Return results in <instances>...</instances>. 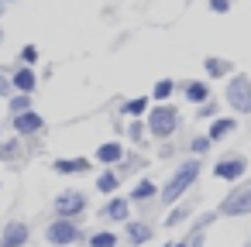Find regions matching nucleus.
<instances>
[{"label": "nucleus", "instance_id": "obj_1", "mask_svg": "<svg viewBox=\"0 0 251 247\" xmlns=\"http://www.w3.org/2000/svg\"><path fill=\"white\" fill-rule=\"evenodd\" d=\"M196 179H200V161H196V158H189L186 165H179V168L172 172V179H169V182H165V189L158 192V196H162V202H165V206L179 202V199L193 189V182H196Z\"/></svg>", "mask_w": 251, "mask_h": 247}, {"label": "nucleus", "instance_id": "obj_2", "mask_svg": "<svg viewBox=\"0 0 251 247\" xmlns=\"http://www.w3.org/2000/svg\"><path fill=\"white\" fill-rule=\"evenodd\" d=\"M251 213V182L248 185H234L227 196H224V202H220V216H248Z\"/></svg>", "mask_w": 251, "mask_h": 247}, {"label": "nucleus", "instance_id": "obj_3", "mask_svg": "<svg viewBox=\"0 0 251 247\" xmlns=\"http://www.w3.org/2000/svg\"><path fill=\"white\" fill-rule=\"evenodd\" d=\"M176 127H179V113H176V107L162 103L158 110H151V117H148V131H151V137H172Z\"/></svg>", "mask_w": 251, "mask_h": 247}, {"label": "nucleus", "instance_id": "obj_4", "mask_svg": "<svg viewBox=\"0 0 251 247\" xmlns=\"http://www.w3.org/2000/svg\"><path fill=\"white\" fill-rule=\"evenodd\" d=\"M83 237V230L73 223V220H52L49 226H45V240L52 244V247H69V244H76Z\"/></svg>", "mask_w": 251, "mask_h": 247}, {"label": "nucleus", "instance_id": "obj_5", "mask_svg": "<svg viewBox=\"0 0 251 247\" xmlns=\"http://www.w3.org/2000/svg\"><path fill=\"white\" fill-rule=\"evenodd\" d=\"M227 103L237 113H251V83H248V76H234L227 83Z\"/></svg>", "mask_w": 251, "mask_h": 247}, {"label": "nucleus", "instance_id": "obj_6", "mask_svg": "<svg viewBox=\"0 0 251 247\" xmlns=\"http://www.w3.org/2000/svg\"><path fill=\"white\" fill-rule=\"evenodd\" d=\"M83 209H86V196H83V192L66 189L62 196H55V216H59V220H76Z\"/></svg>", "mask_w": 251, "mask_h": 247}, {"label": "nucleus", "instance_id": "obj_7", "mask_svg": "<svg viewBox=\"0 0 251 247\" xmlns=\"http://www.w3.org/2000/svg\"><path fill=\"white\" fill-rule=\"evenodd\" d=\"M244 172H248V161H244L241 155H227V158H220V161L213 165V175L224 179V182H241Z\"/></svg>", "mask_w": 251, "mask_h": 247}, {"label": "nucleus", "instance_id": "obj_8", "mask_svg": "<svg viewBox=\"0 0 251 247\" xmlns=\"http://www.w3.org/2000/svg\"><path fill=\"white\" fill-rule=\"evenodd\" d=\"M31 237V226L25 220H11L4 230H0V247H25Z\"/></svg>", "mask_w": 251, "mask_h": 247}, {"label": "nucleus", "instance_id": "obj_9", "mask_svg": "<svg viewBox=\"0 0 251 247\" xmlns=\"http://www.w3.org/2000/svg\"><path fill=\"white\" fill-rule=\"evenodd\" d=\"M100 216L110 220V223H127V220H131V199H124V196H110V199L103 202Z\"/></svg>", "mask_w": 251, "mask_h": 247}, {"label": "nucleus", "instance_id": "obj_10", "mask_svg": "<svg viewBox=\"0 0 251 247\" xmlns=\"http://www.w3.org/2000/svg\"><path fill=\"white\" fill-rule=\"evenodd\" d=\"M52 168H55L59 175H86L93 165H90V158H55Z\"/></svg>", "mask_w": 251, "mask_h": 247}, {"label": "nucleus", "instance_id": "obj_11", "mask_svg": "<svg viewBox=\"0 0 251 247\" xmlns=\"http://www.w3.org/2000/svg\"><path fill=\"white\" fill-rule=\"evenodd\" d=\"M42 127H45V120H42L35 110H28V113H18V117H14V131H18L21 137H25V134H38Z\"/></svg>", "mask_w": 251, "mask_h": 247}, {"label": "nucleus", "instance_id": "obj_12", "mask_svg": "<svg viewBox=\"0 0 251 247\" xmlns=\"http://www.w3.org/2000/svg\"><path fill=\"white\" fill-rule=\"evenodd\" d=\"M124 230H127V240H131L134 247H138V244H148V240H151V233H155V230H151L148 223H141V220H127V223H124Z\"/></svg>", "mask_w": 251, "mask_h": 247}, {"label": "nucleus", "instance_id": "obj_13", "mask_svg": "<svg viewBox=\"0 0 251 247\" xmlns=\"http://www.w3.org/2000/svg\"><path fill=\"white\" fill-rule=\"evenodd\" d=\"M121 158H124V148L117 141H107V144L97 148V161H103V165H117Z\"/></svg>", "mask_w": 251, "mask_h": 247}, {"label": "nucleus", "instance_id": "obj_14", "mask_svg": "<svg viewBox=\"0 0 251 247\" xmlns=\"http://www.w3.org/2000/svg\"><path fill=\"white\" fill-rule=\"evenodd\" d=\"M155 196H158V185H155L151 179H141V182L131 189V199H134V202H148V199H155Z\"/></svg>", "mask_w": 251, "mask_h": 247}, {"label": "nucleus", "instance_id": "obj_15", "mask_svg": "<svg viewBox=\"0 0 251 247\" xmlns=\"http://www.w3.org/2000/svg\"><path fill=\"white\" fill-rule=\"evenodd\" d=\"M234 127H237V124H234L230 117H224V120H213V124H210V134H206V137H210V141H220V137H227V134H230Z\"/></svg>", "mask_w": 251, "mask_h": 247}, {"label": "nucleus", "instance_id": "obj_16", "mask_svg": "<svg viewBox=\"0 0 251 247\" xmlns=\"http://www.w3.org/2000/svg\"><path fill=\"white\" fill-rule=\"evenodd\" d=\"M117 244H121V237L114 230H97L90 237V247H117Z\"/></svg>", "mask_w": 251, "mask_h": 247}, {"label": "nucleus", "instance_id": "obj_17", "mask_svg": "<svg viewBox=\"0 0 251 247\" xmlns=\"http://www.w3.org/2000/svg\"><path fill=\"white\" fill-rule=\"evenodd\" d=\"M14 90H21V93L31 96V90H35V72H31V69H21V72L14 76Z\"/></svg>", "mask_w": 251, "mask_h": 247}, {"label": "nucleus", "instance_id": "obj_18", "mask_svg": "<svg viewBox=\"0 0 251 247\" xmlns=\"http://www.w3.org/2000/svg\"><path fill=\"white\" fill-rule=\"evenodd\" d=\"M117 185H121L117 172H103V175L97 179V189H100V192H107V196H110V192H117Z\"/></svg>", "mask_w": 251, "mask_h": 247}, {"label": "nucleus", "instance_id": "obj_19", "mask_svg": "<svg viewBox=\"0 0 251 247\" xmlns=\"http://www.w3.org/2000/svg\"><path fill=\"white\" fill-rule=\"evenodd\" d=\"M186 96H189L193 103H206V96H210V93H206V86H203V83H189V86H186Z\"/></svg>", "mask_w": 251, "mask_h": 247}, {"label": "nucleus", "instance_id": "obj_20", "mask_svg": "<svg viewBox=\"0 0 251 247\" xmlns=\"http://www.w3.org/2000/svg\"><path fill=\"white\" fill-rule=\"evenodd\" d=\"M145 110H148V100H145V96H138V100H127V103H124V113H127V117H141Z\"/></svg>", "mask_w": 251, "mask_h": 247}, {"label": "nucleus", "instance_id": "obj_21", "mask_svg": "<svg viewBox=\"0 0 251 247\" xmlns=\"http://www.w3.org/2000/svg\"><path fill=\"white\" fill-rule=\"evenodd\" d=\"M11 110H14V117H18V113H28V110H31V96H28V93L11 96Z\"/></svg>", "mask_w": 251, "mask_h": 247}, {"label": "nucleus", "instance_id": "obj_22", "mask_svg": "<svg viewBox=\"0 0 251 247\" xmlns=\"http://www.w3.org/2000/svg\"><path fill=\"white\" fill-rule=\"evenodd\" d=\"M206 72H210V76H227L230 66H227L224 59H206Z\"/></svg>", "mask_w": 251, "mask_h": 247}, {"label": "nucleus", "instance_id": "obj_23", "mask_svg": "<svg viewBox=\"0 0 251 247\" xmlns=\"http://www.w3.org/2000/svg\"><path fill=\"white\" fill-rule=\"evenodd\" d=\"M186 216H189V206H176V209H172V213L165 216V226H179V223H182Z\"/></svg>", "mask_w": 251, "mask_h": 247}, {"label": "nucleus", "instance_id": "obj_24", "mask_svg": "<svg viewBox=\"0 0 251 247\" xmlns=\"http://www.w3.org/2000/svg\"><path fill=\"white\" fill-rule=\"evenodd\" d=\"M169 93H172V83H169V79L155 83V100H169Z\"/></svg>", "mask_w": 251, "mask_h": 247}, {"label": "nucleus", "instance_id": "obj_25", "mask_svg": "<svg viewBox=\"0 0 251 247\" xmlns=\"http://www.w3.org/2000/svg\"><path fill=\"white\" fill-rule=\"evenodd\" d=\"M210 144H213V141H210V137H196V141H193V144H189V148H193V155H203V151H206V148H210Z\"/></svg>", "mask_w": 251, "mask_h": 247}, {"label": "nucleus", "instance_id": "obj_26", "mask_svg": "<svg viewBox=\"0 0 251 247\" xmlns=\"http://www.w3.org/2000/svg\"><path fill=\"white\" fill-rule=\"evenodd\" d=\"M21 59H25V62L31 66V62L38 59V52H35V45H25V48H21Z\"/></svg>", "mask_w": 251, "mask_h": 247}, {"label": "nucleus", "instance_id": "obj_27", "mask_svg": "<svg viewBox=\"0 0 251 247\" xmlns=\"http://www.w3.org/2000/svg\"><path fill=\"white\" fill-rule=\"evenodd\" d=\"M14 155H18V144H14V141L0 148V158H14Z\"/></svg>", "mask_w": 251, "mask_h": 247}, {"label": "nucleus", "instance_id": "obj_28", "mask_svg": "<svg viewBox=\"0 0 251 247\" xmlns=\"http://www.w3.org/2000/svg\"><path fill=\"white\" fill-rule=\"evenodd\" d=\"M0 93H4V96H11V93H14V83H7L4 76H0Z\"/></svg>", "mask_w": 251, "mask_h": 247}, {"label": "nucleus", "instance_id": "obj_29", "mask_svg": "<svg viewBox=\"0 0 251 247\" xmlns=\"http://www.w3.org/2000/svg\"><path fill=\"white\" fill-rule=\"evenodd\" d=\"M127 134H131L134 141H141V134H145V127H141V124H131V131H127Z\"/></svg>", "mask_w": 251, "mask_h": 247}, {"label": "nucleus", "instance_id": "obj_30", "mask_svg": "<svg viewBox=\"0 0 251 247\" xmlns=\"http://www.w3.org/2000/svg\"><path fill=\"white\" fill-rule=\"evenodd\" d=\"M210 7L213 11H227V0H210Z\"/></svg>", "mask_w": 251, "mask_h": 247}, {"label": "nucleus", "instance_id": "obj_31", "mask_svg": "<svg viewBox=\"0 0 251 247\" xmlns=\"http://www.w3.org/2000/svg\"><path fill=\"white\" fill-rule=\"evenodd\" d=\"M165 247H189V244H186V240H179V244H165Z\"/></svg>", "mask_w": 251, "mask_h": 247}, {"label": "nucleus", "instance_id": "obj_32", "mask_svg": "<svg viewBox=\"0 0 251 247\" xmlns=\"http://www.w3.org/2000/svg\"><path fill=\"white\" fill-rule=\"evenodd\" d=\"M244 247H251V244H244Z\"/></svg>", "mask_w": 251, "mask_h": 247}, {"label": "nucleus", "instance_id": "obj_33", "mask_svg": "<svg viewBox=\"0 0 251 247\" xmlns=\"http://www.w3.org/2000/svg\"><path fill=\"white\" fill-rule=\"evenodd\" d=\"M0 38H4V35H0Z\"/></svg>", "mask_w": 251, "mask_h": 247}]
</instances>
